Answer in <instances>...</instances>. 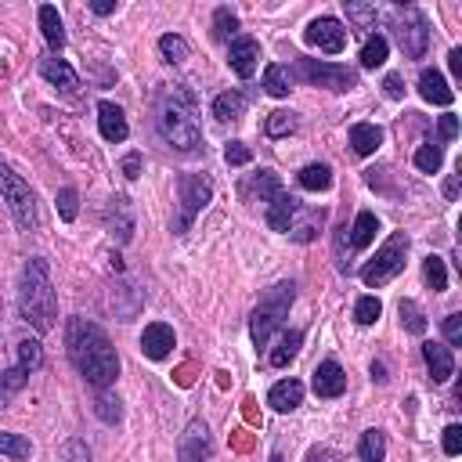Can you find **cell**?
<instances>
[{
  "label": "cell",
  "mask_w": 462,
  "mask_h": 462,
  "mask_svg": "<svg viewBox=\"0 0 462 462\" xmlns=\"http://www.w3.org/2000/svg\"><path fill=\"white\" fill-rule=\"evenodd\" d=\"M65 347H69L76 373L95 391H105L120 380V357L102 325L87 322V318H72L65 329Z\"/></svg>",
  "instance_id": "cell-1"
},
{
  "label": "cell",
  "mask_w": 462,
  "mask_h": 462,
  "mask_svg": "<svg viewBox=\"0 0 462 462\" xmlns=\"http://www.w3.org/2000/svg\"><path fill=\"white\" fill-rule=\"evenodd\" d=\"M19 315L29 329L51 332L58 318V293L51 282V267L44 256H29L22 267V282H19Z\"/></svg>",
  "instance_id": "cell-2"
},
{
  "label": "cell",
  "mask_w": 462,
  "mask_h": 462,
  "mask_svg": "<svg viewBox=\"0 0 462 462\" xmlns=\"http://www.w3.org/2000/svg\"><path fill=\"white\" fill-rule=\"evenodd\" d=\"M159 134L177 152H199L203 130L196 120V98L189 90H166L159 102Z\"/></svg>",
  "instance_id": "cell-3"
},
{
  "label": "cell",
  "mask_w": 462,
  "mask_h": 462,
  "mask_svg": "<svg viewBox=\"0 0 462 462\" xmlns=\"http://www.w3.org/2000/svg\"><path fill=\"white\" fill-rule=\"evenodd\" d=\"M293 300H297V286H293V282H279V286H271V290L264 293V300L253 307V315H249V336H253V347H256V350L267 347L271 336L282 329V322H286Z\"/></svg>",
  "instance_id": "cell-4"
},
{
  "label": "cell",
  "mask_w": 462,
  "mask_h": 462,
  "mask_svg": "<svg viewBox=\"0 0 462 462\" xmlns=\"http://www.w3.org/2000/svg\"><path fill=\"white\" fill-rule=\"evenodd\" d=\"M0 199L8 203V210L22 231H37V224H40L37 221V196L29 189V181L19 177L4 159H0Z\"/></svg>",
  "instance_id": "cell-5"
},
{
  "label": "cell",
  "mask_w": 462,
  "mask_h": 462,
  "mask_svg": "<svg viewBox=\"0 0 462 462\" xmlns=\"http://www.w3.org/2000/svg\"><path fill=\"white\" fill-rule=\"evenodd\" d=\"M405 256H408V235H405V231H394V235L376 249V256L361 267V282H365L368 290L387 286L391 279H398V274L405 271Z\"/></svg>",
  "instance_id": "cell-6"
},
{
  "label": "cell",
  "mask_w": 462,
  "mask_h": 462,
  "mask_svg": "<svg viewBox=\"0 0 462 462\" xmlns=\"http://www.w3.org/2000/svg\"><path fill=\"white\" fill-rule=\"evenodd\" d=\"M177 192H181V214H177L173 231L184 235V231L196 224V217L206 210V203L214 199V181L206 173H181Z\"/></svg>",
  "instance_id": "cell-7"
},
{
  "label": "cell",
  "mask_w": 462,
  "mask_h": 462,
  "mask_svg": "<svg viewBox=\"0 0 462 462\" xmlns=\"http://www.w3.org/2000/svg\"><path fill=\"white\" fill-rule=\"evenodd\" d=\"M297 80L311 83V87H325V90H354L357 87V72L347 65H332V62H318V58H297L293 65Z\"/></svg>",
  "instance_id": "cell-8"
},
{
  "label": "cell",
  "mask_w": 462,
  "mask_h": 462,
  "mask_svg": "<svg viewBox=\"0 0 462 462\" xmlns=\"http://www.w3.org/2000/svg\"><path fill=\"white\" fill-rule=\"evenodd\" d=\"M394 29H398V44H401V51L408 58H423L426 55V47H430V22H426V15L416 4H405L398 12Z\"/></svg>",
  "instance_id": "cell-9"
},
{
  "label": "cell",
  "mask_w": 462,
  "mask_h": 462,
  "mask_svg": "<svg viewBox=\"0 0 462 462\" xmlns=\"http://www.w3.org/2000/svg\"><path fill=\"white\" fill-rule=\"evenodd\" d=\"M304 44H307V47H318V51H325V55H340V51L347 47V29H343L340 19L322 15V19H315V22L304 29Z\"/></svg>",
  "instance_id": "cell-10"
},
{
  "label": "cell",
  "mask_w": 462,
  "mask_h": 462,
  "mask_svg": "<svg viewBox=\"0 0 462 462\" xmlns=\"http://www.w3.org/2000/svg\"><path fill=\"white\" fill-rule=\"evenodd\" d=\"M177 458L181 462H214V441H210V426L203 419H192L181 433L177 444Z\"/></svg>",
  "instance_id": "cell-11"
},
{
  "label": "cell",
  "mask_w": 462,
  "mask_h": 462,
  "mask_svg": "<svg viewBox=\"0 0 462 462\" xmlns=\"http://www.w3.org/2000/svg\"><path fill=\"white\" fill-rule=\"evenodd\" d=\"M256 62H260V44H256L253 37H235V40L228 44V65H231L235 76L249 80V76L256 72Z\"/></svg>",
  "instance_id": "cell-12"
},
{
  "label": "cell",
  "mask_w": 462,
  "mask_h": 462,
  "mask_svg": "<svg viewBox=\"0 0 462 462\" xmlns=\"http://www.w3.org/2000/svg\"><path fill=\"white\" fill-rule=\"evenodd\" d=\"M177 347V336H173V329L166 325V322H152V325H145V332H141V354L148 357V361H163V357H170V350Z\"/></svg>",
  "instance_id": "cell-13"
},
{
  "label": "cell",
  "mask_w": 462,
  "mask_h": 462,
  "mask_svg": "<svg viewBox=\"0 0 462 462\" xmlns=\"http://www.w3.org/2000/svg\"><path fill=\"white\" fill-rule=\"evenodd\" d=\"M423 361L430 368L433 383H448L455 376V357H451V347H444V343H433V340L423 343Z\"/></svg>",
  "instance_id": "cell-14"
},
{
  "label": "cell",
  "mask_w": 462,
  "mask_h": 462,
  "mask_svg": "<svg viewBox=\"0 0 462 462\" xmlns=\"http://www.w3.org/2000/svg\"><path fill=\"white\" fill-rule=\"evenodd\" d=\"M98 130H102V138H105V141L120 145V141H127L130 123H127V116H123V109H120V105L102 102V105H98Z\"/></svg>",
  "instance_id": "cell-15"
},
{
  "label": "cell",
  "mask_w": 462,
  "mask_h": 462,
  "mask_svg": "<svg viewBox=\"0 0 462 462\" xmlns=\"http://www.w3.org/2000/svg\"><path fill=\"white\" fill-rule=\"evenodd\" d=\"M322 224H325V210L322 206H297V214H293V224H290V239H297V242H311L318 231H322Z\"/></svg>",
  "instance_id": "cell-16"
},
{
  "label": "cell",
  "mask_w": 462,
  "mask_h": 462,
  "mask_svg": "<svg viewBox=\"0 0 462 462\" xmlns=\"http://www.w3.org/2000/svg\"><path fill=\"white\" fill-rule=\"evenodd\" d=\"M419 95H423V102L441 105V109H448V105L455 102V90L448 87V80H444L437 69H423V76H419Z\"/></svg>",
  "instance_id": "cell-17"
},
{
  "label": "cell",
  "mask_w": 462,
  "mask_h": 462,
  "mask_svg": "<svg viewBox=\"0 0 462 462\" xmlns=\"http://www.w3.org/2000/svg\"><path fill=\"white\" fill-rule=\"evenodd\" d=\"M40 76H44L51 87L65 90V95H76V90H80L76 69H72L69 62H62V58H44V62H40Z\"/></svg>",
  "instance_id": "cell-18"
},
{
  "label": "cell",
  "mask_w": 462,
  "mask_h": 462,
  "mask_svg": "<svg viewBox=\"0 0 462 462\" xmlns=\"http://www.w3.org/2000/svg\"><path fill=\"white\" fill-rule=\"evenodd\" d=\"M347 391V376H343V368L336 361H322L315 368V394L318 398H340Z\"/></svg>",
  "instance_id": "cell-19"
},
{
  "label": "cell",
  "mask_w": 462,
  "mask_h": 462,
  "mask_svg": "<svg viewBox=\"0 0 462 462\" xmlns=\"http://www.w3.org/2000/svg\"><path fill=\"white\" fill-rule=\"evenodd\" d=\"M105 221L113 228V235H120V242H130L134 239V210H130V199L127 196H116L105 210Z\"/></svg>",
  "instance_id": "cell-20"
},
{
  "label": "cell",
  "mask_w": 462,
  "mask_h": 462,
  "mask_svg": "<svg viewBox=\"0 0 462 462\" xmlns=\"http://www.w3.org/2000/svg\"><path fill=\"white\" fill-rule=\"evenodd\" d=\"M297 206H300V203H297V199H293V196L282 189L279 196H274V199L267 203V214H264V221H267L274 231H282V235H286V231H290V224H293V214H297Z\"/></svg>",
  "instance_id": "cell-21"
},
{
  "label": "cell",
  "mask_w": 462,
  "mask_h": 462,
  "mask_svg": "<svg viewBox=\"0 0 462 462\" xmlns=\"http://www.w3.org/2000/svg\"><path fill=\"white\" fill-rule=\"evenodd\" d=\"M300 401H304V383L300 380H282L267 394V405L274 412H293V408H300Z\"/></svg>",
  "instance_id": "cell-22"
},
{
  "label": "cell",
  "mask_w": 462,
  "mask_h": 462,
  "mask_svg": "<svg viewBox=\"0 0 462 462\" xmlns=\"http://www.w3.org/2000/svg\"><path fill=\"white\" fill-rule=\"evenodd\" d=\"M380 145H383V130L376 123H354L350 127V148L357 155H373Z\"/></svg>",
  "instance_id": "cell-23"
},
{
  "label": "cell",
  "mask_w": 462,
  "mask_h": 462,
  "mask_svg": "<svg viewBox=\"0 0 462 462\" xmlns=\"http://www.w3.org/2000/svg\"><path fill=\"white\" fill-rule=\"evenodd\" d=\"M37 19H40V29H44V40H47V47H51V51H62V47H65V26H62V15H58V8L44 4V8L37 12Z\"/></svg>",
  "instance_id": "cell-24"
},
{
  "label": "cell",
  "mask_w": 462,
  "mask_h": 462,
  "mask_svg": "<svg viewBox=\"0 0 462 462\" xmlns=\"http://www.w3.org/2000/svg\"><path fill=\"white\" fill-rule=\"evenodd\" d=\"M242 113H246V95L242 90H224V95L214 98V116L221 123H235V120H242Z\"/></svg>",
  "instance_id": "cell-25"
},
{
  "label": "cell",
  "mask_w": 462,
  "mask_h": 462,
  "mask_svg": "<svg viewBox=\"0 0 462 462\" xmlns=\"http://www.w3.org/2000/svg\"><path fill=\"white\" fill-rule=\"evenodd\" d=\"M297 181H300L304 192H329V189H332V170H329L325 163H307V166L297 173Z\"/></svg>",
  "instance_id": "cell-26"
},
{
  "label": "cell",
  "mask_w": 462,
  "mask_h": 462,
  "mask_svg": "<svg viewBox=\"0 0 462 462\" xmlns=\"http://www.w3.org/2000/svg\"><path fill=\"white\" fill-rule=\"evenodd\" d=\"M300 347H304V332H300V329H290V332H282L279 347L271 350V357H267V361H271L274 368H286V365L300 354Z\"/></svg>",
  "instance_id": "cell-27"
},
{
  "label": "cell",
  "mask_w": 462,
  "mask_h": 462,
  "mask_svg": "<svg viewBox=\"0 0 462 462\" xmlns=\"http://www.w3.org/2000/svg\"><path fill=\"white\" fill-rule=\"evenodd\" d=\"M376 231H380V217H376V214H368V210H361V214H357V221H354V228H350V246H354V249L373 246Z\"/></svg>",
  "instance_id": "cell-28"
},
{
  "label": "cell",
  "mask_w": 462,
  "mask_h": 462,
  "mask_svg": "<svg viewBox=\"0 0 462 462\" xmlns=\"http://www.w3.org/2000/svg\"><path fill=\"white\" fill-rule=\"evenodd\" d=\"M357 451L365 462H383L387 458V437L383 430H365L361 441H357Z\"/></svg>",
  "instance_id": "cell-29"
},
{
  "label": "cell",
  "mask_w": 462,
  "mask_h": 462,
  "mask_svg": "<svg viewBox=\"0 0 462 462\" xmlns=\"http://www.w3.org/2000/svg\"><path fill=\"white\" fill-rule=\"evenodd\" d=\"M387 55H391V44H387V37H368L365 40V47H361V69H380L383 62H387Z\"/></svg>",
  "instance_id": "cell-30"
},
{
  "label": "cell",
  "mask_w": 462,
  "mask_h": 462,
  "mask_svg": "<svg viewBox=\"0 0 462 462\" xmlns=\"http://www.w3.org/2000/svg\"><path fill=\"white\" fill-rule=\"evenodd\" d=\"M423 279H426V286H430L433 293H444V290H448V264L430 253V256L423 260Z\"/></svg>",
  "instance_id": "cell-31"
},
{
  "label": "cell",
  "mask_w": 462,
  "mask_h": 462,
  "mask_svg": "<svg viewBox=\"0 0 462 462\" xmlns=\"http://www.w3.org/2000/svg\"><path fill=\"white\" fill-rule=\"evenodd\" d=\"M0 455H8L12 462H26L33 455V444L22 433H4L0 430Z\"/></svg>",
  "instance_id": "cell-32"
},
{
  "label": "cell",
  "mask_w": 462,
  "mask_h": 462,
  "mask_svg": "<svg viewBox=\"0 0 462 462\" xmlns=\"http://www.w3.org/2000/svg\"><path fill=\"white\" fill-rule=\"evenodd\" d=\"M264 90H267L271 98H286L290 90H293V87H290V72H286L282 65H267V69H264Z\"/></svg>",
  "instance_id": "cell-33"
},
{
  "label": "cell",
  "mask_w": 462,
  "mask_h": 462,
  "mask_svg": "<svg viewBox=\"0 0 462 462\" xmlns=\"http://www.w3.org/2000/svg\"><path fill=\"white\" fill-rule=\"evenodd\" d=\"M26 380H29V373H22V368L15 365V368H8V373H0V408H4L22 387H26Z\"/></svg>",
  "instance_id": "cell-34"
},
{
  "label": "cell",
  "mask_w": 462,
  "mask_h": 462,
  "mask_svg": "<svg viewBox=\"0 0 462 462\" xmlns=\"http://www.w3.org/2000/svg\"><path fill=\"white\" fill-rule=\"evenodd\" d=\"M398 315H401V325H405L412 336H423V332H426V315H423V307H419L416 300H401V304H398Z\"/></svg>",
  "instance_id": "cell-35"
},
{
  "label": "cell",
  "mask_w": 462,
  "mask_h": 462,
  "mask_svg": "<svg viewBox=\"0 0 462 462\" xmlns=\"http://www.w3.org/2000/svg\"><path fill=\"white\" fill-rule=\"evenodd\" d=\"M343 8H347V19H350L357 29H373L376 19H380L376 4H357V0H343Z\"/></svg>",
  "instance_id": "cell-36"
},
{
  "label": "cell",
  "mask_w": 462,
  "mask_h": 462,
  "mask_svg": "<svg viewBox=\"0 0 462 462\" xmlns=\"http://www.w3.org/2000/svg\"><path fill=\"white\" fill-rule=\"evenodd\" d=\"M264 130H267V138H286V134H293V130H297V113H286V109L271 113L267 123H264Z\"/></svg>",
  "instance_id": "cell-37"
},
{
  "label": "cell",
  "mask_w": 462,
  "mask_h": 462,
  "mask_svg": "<svg viewBox=\"0 0 462 462\" xmlns=\"http://www.w3.org/2000/svg\"><path fill=\"white\" fill-rule=\"evenodd\" d=\"M380 315H383L380 297H361V300L354 304V322H357V325H376Z\"/></svg>",
  "instance_id": "cell-38"
},
{
  "label": "cell",
  "mask_w": 462,
  "mask_h": 462,
  "mask_svg": "<svg viewBox=\"0 0 462 462\" xmlns=\"http://www.w3.org/2000/svg\"><path fill=\"white\" fill-rule=\"evenodd\" d=\"M159 55L170 65H177V62L189 58V44H184V37H177V33H166V37H159Z\"/></svg>",
  "instance_id": "cell-39"
},
{
  "label": "cell",
  "mask_w": 462,
  "mask_h": 462,
  "mask_svg": "<svg viewBox=\"0 0 462 462\" xmlns=\"http://www.w3.org/2000/svg\"><path fill=\"white\" fill-rule=\"evenodd\" d=\"M253 192L260 196V203H271L274 196H279V192H282V181H279V177H274L271 170H260V173L253 177Z\"/></svg>",
  "instance_id": "cell-40"
},
{
  "label": "cell",
  "mask_w": 462,
  "mask_h": 462,
  "mask_svg": "<svg viewBox=\"0 0 462 462\" xmlns=\"http://www.w3.org/2000/svg\"><path fill=\"white\" fill-rule=\"evenodd\" d=\"M44 365V350L37 340H22L19 343V368L22 373H37V368Z\"/></svg>",
  "instance_id": "cell-41"
},
{
  "label": "cell",
  "mask_w": 462,
  "mask_h": 462,
  "mask_svg": "<svg viewBox=\"0 0 462 462\" xmlns=\"http://www.w3.org/2000/svg\"><path fill=\"white\" fill-rule=\"evenodd\" d=\"M235 29H239V19L231 8H217L214 12V37L217 40H235Z\"/></svg>",
  "instance_id": "cell-42"
},
{
  "label": "cell",
  "mask_w": 462,
  "mask_h": 462,
  "mask_svg": "<svg viewBox=\"0 0 462 462\" xmlns=\"http://www.w3.org/2000/svg\"><path fill=\"white\" fill-rule=\"evenodd\" d=\"M441 163H444V148H441V145H423V148H416V166H419L423 173H437Z\"/></svg>",
  "instance_id": "cell-43"
},
{
  "label": "cell",
  "mask_w": 462,
  "mask_h": 462,
  "mask_svg": "<svg viewBox=\"0 0 462 462\" xmlns=\"http://www.w3.org/2000/svg\"><path fill=\"white\" fill-rule=\"evenodd\" d=\"M95 412H98V419H102V423H109V426H116V423L123 419L120 398H113V394H102V398L95 401Z\"/></svg>",
  "instance_id": "cell-44"
},
{
  "label": "cell",
  "mask_w": 462,
  "mask_h": 462,
  "mask_svg": "<svg viewBox=\"0 0 462 462\" xmlns=\"http://www.w3.org/2000/svg\"><path fill=\"white\" fill-rule=\"evenodd\" d=\"M76 189H62L58 196H55V206H58V217L65 221V224H72L76 221Z\"/></svg>",
  "instance_id": "cell-45"
},
{
  "label": "cell",
  "mask_w": 462,
  "mask_h": 462,
  "mask_svg": "<svg viewBox=\"0 0 462 462\" xmlns=\"http://www.w3.org/2000/svg\"><path fill=\"white\" fill-rule=\"evenodd\" d=\"M58 462H90V451H87V444L80 437H69L62 444V451H58Z\"/></svg>",
  "instance_id": "cell-46"
},
{
  "label": "cell",
  "mask_w": 462,
  "mask_h": 462,
  "mask_svg": "<svg viewBox=\"0 0 462 462\" xmlns=\"http://www.w3.org/2000/svg\"><path fill=\"white\" fill-rule=\"evenodd\" d=\"M224 159H228V166H246V163L253 159V152H249L242 141H231V145L224 148Z\"/></svg>",
  "instance_id": "cell-47"
},
{
  "label": "cell",
  "mask_w": 462,
  "mask_h": 462,
  "mask_svg": "<svg viewBox=\"0 0 462 462\" xmlns=\"http://www.w3.org/2000/svg\"><path fill=\"white\" fill-rule=\"evenodd\" d=\"M444 340L451 347H462V315H448L444 318Z\"/></svg>",
  "instance_id": "cell-48"
},
{
  "label": "cell",
  "mask_w": 462,
  "mask_h": 462,
  "mask_svg": "<svg viewBox=\"0 0 462 462\" xmlns=\"http://www.w3.org/2000/svg\"><path fill=\"white\" fill-rule=\"evenodd\" d=\"M458 451H462V426L451 423L444 426V455H458Z\"/></svg>",
  "instance_id": "cell-49"
},
{
  "label": "cell",
  "mask_w": 462,
  "mask_h": 462,
  "mask_svg": "<svg viewBox=\"0 0 462 462\" xmlns=\"http://www.w3.org/2000/svg\"><path fill=\"white\" fill-rule=\"evenodd\" d=\"M437 134H441V141H451V138L458 134V120H455V116H441V123H437Z\"/></svg>",
  "instance_id": "cell-50"
},
{
  "label": "cell",
  "mask_w": 462,
  "mask_h": 462,
  "mask_svg": "<svg viewBox=\"0 0 462 462\" xmlns=\"http://www.w3.org/2000/svg\"><path fill=\"white\" fill-rule=\"evenodd\" d=\"M123 177H127V181H138V177H141V155H138V152H130V155L123 159Z\"/></svg>",
  "instance_id": "cell-51"
},
{
  "label": "cell",
  "mask_w": 462,
  "mask_h": 462,
  "mask_svg": "<svg viewBox=\"0 0 462 462\" xmlns=\"http://www.w3.org/2000/svg\"><path fill=\"white\" fill-rule=\"evenodd\" d=\"M383 90H387V98H401V95H405V87H401V76H398V72H391V76L383 80Z\"/></svg>",
  "instance_id": "cell-52"
},
{
  "label": "cell",
  "mask_w": 462,
  "mask_h": 462,
  "mask_svg": "<svg viewBox=\"0 0 462 462\" xmlns=\"http://www.w3.org/2000/svg\"><path fill=\"white\" fill-rule=\"evenodd\" d=\"M304 462H340V458H336V451H329V448H311Z\"/></svg>",
  "instance_id": "cell-53"
},
{
  "label": "cell",
  "mask_w": 462,
  "mask_h": 462,
  "mask_svg": "<svg viewBox=\"0 0 462 462\" xmlns=\"http://www.w3.org/2000/svg\"><path fill=\"white\" fill-rule=\"evenodd\" d=\"M90 12H95V15H113L116 0H90Z\"/></svg>",
  "instance_id": "cell-54"
},
{
  "label": "cell",
  "mask_w": 462,
  "mask_h": 462,
  "mask_svg": "<svg viewBox=\"0 0 462 462\" xmlns=\"http://www.w3.org/2000/svg\"><path fill=\"white\" fill-rule=\"evenodd\" d=\"M448 65H451V76L462 80V47H455V51L448 55Z\"/></svg>",
  "instance_id": "cell-55"
},
{
  "label": "cell",
  "mask_w": 462,
  "mask_h": 462,
  "mask_svg": "<svg viewBox=\"0 0 462 462\" xmlns=\"http://www.w3.org/2000/svg\"><path fill=\"white\" fill-rule=\"evenodd\" d=\"M458 173H462V170H458ZM458 173H451V177H448V184H444V196H448V199H455V196H458Z\"/></svg>",
  "instance_id": "cell-56"
},
{
  "label": "cell",
  "mask_w": 462,
  "mask_h": 462,
  "mask_svg": "<svg viewBox=\"0 0 462 462\" xmlns=\"http://www.w3.org/2000/svg\"><path fill=\"white\" fill-rule=\"evenodd\" d=\"M373 380H376V383H387V368H383V361H373Z\"/></svg>",
  "instance_id": "cell-57"
},
{
  "label": "cell",
  "mask_w": 462,
  "mask_h": 462,
  "mask_svg": "<svg viewBox=\"0 0 462 462\" xmlns=\"http://www.w3.org/2000/svg\"><path fill=\"white\" fill-rule=\"evenodd\" d=\"M271 462H286V458H282V455H279V451H274V455H271Z\"/></svg>",
  "instance_id": "cell-58"
}]
</instances>
